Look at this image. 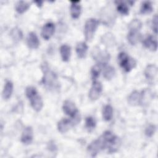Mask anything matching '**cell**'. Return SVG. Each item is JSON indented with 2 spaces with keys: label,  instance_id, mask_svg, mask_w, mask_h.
I'll return each instance as SVG.
<instances>
[{
  "label": "cell",
  "instance_id": "6da1fadb",
  "mask_svg": "<svg viewBox=\"0 0 158 158\" xmlns=\"http://www.w3.org/2000/svg\"><path fill=\"white\" fill-rule=\"evenodd\" d=\"M42 70L43 72L42 83L44 86L49 90H56L59 89V84L56 74L51 70L46 64L43 65Z\"/></svg>",
  "mask_w": 158,
  "mask_h": 158
},
{
  "label": "cell",
  "instance_id": "7a4b0ae2",
  "mask_svg": "<svg viewBox=\"0 0 158 158\" xmlns=\"http://www.w3.org/2000/svg\"><path fill=\"white\" fill-rule=\"evenodd\" d=\"M25 94L32 108L36 112L41 111L43 107V101L36 89L33 86H28L25 89Z\"/></svg>",
  "mask_w": 158,
  "mask_h": 158
},
{
  "label": "cell",
  "instance_id": "3957f363",
  "mask_svg": "<svg viewBox=\"0 0 158 158\" xmlns=\"http://www.w3.org/2000/svg\"><path fill=\"white\" fill-rule=\"evenodd\" d=\"M102 136L106 143V149H107L109 153L115 152L119 149L120 145V139L113 133L110 131H106L102 133Z\"/></svg>",
  "mask_w": 158,
  "mask_h": 158
},
{
  "label": "cell",
  "instance_id": "277c9868",
  "mask_svg": "<svg viewBox=\"0 0 158 158\" xmlns=\"http://www.w3.org/2000/svg\"><path fill=\"white\" fill-rule=\"evenodd\" d=\"M98 20L91 18L86 20L84 27V35L87 41H91L94 37V33L99 26Z\"/></svg>",
  "mask_w": 158,
  "mask_h": 158
},
{
  "label": "cell",
  "instance_id": "5b68a950",
  "mask_svg": "<svg viewBox=\"0 0 158 158\" xmlns=\"http://www.w3.org/2000/svg\"><path fill=\"white\" fill-rule=\"evenodd\" d=\"M118 62L120 66L127 72H129L136 65V60L124 52H120L118 55Z\"/></svg>",
  "mask_w": 158,
  "mask_h": 158
},
{
  "label": "cell",
  "instance_id": "8992f818",
  "mask_svg": "<svg viewBox=\"0 0 158 158\" xmlns=\"http://www.w3.org/2000/svg\"><path fill=\"white\" fill-rule=\"evenodd\" d=\"M62 110L66 115L71 117L73 123L78 122L80 119L78 110L73 102L70 100H65L63 103Z\"/></svg>",
  "mask_w": 158,
  "mask_h": 158
},
{
  "label": "cell",
  "instance_id": "52a82bcc",
  "mask_svg": "<svg viewBox=\"0 0 158 158\" xmlns=\"http://www.w3.org/2000/svg\"><path fill=\"white\" fill-rule=\"evenodd\" d=\"M106 149L105 141L102 136L93 141L88 146L87 151L91 157H95L101 151Z\"/></svg>",
  "mask_w": 158,
  "mask_h": 158
},
{
  "label": "cell",
  "instance_id": "ba28073f",
  "mask_svg": "<svg viewBox=\"0 0 158 158\" xmlns=\"http://www.w3.org/2000/svg\"><path fill=\"white\" fill-rule=\"evenodd\" d=\"M102 91V86L101 82L95 80L93 81L90 88L88 96L91 101L97 100L101 96Z\"/></svg>",
  "mask_w": 158,
  "mask_h": 158
},
{
  "label": "cell",
  "instance_id": "9c48e42d",
  "mask_svg": "<svg viewBox=\"0 0 158 158\" xmlns=\"http://www.w3.org/2000/svg\"><path fill=\"white\" fill-rule=\"evenodd\" d=\"M55 31V25L52 22H49L45 23L41 30V36L45 40H49Z\"/></svg>",
  "mask_w": 158,
  "mask_h": 158
},
{
  "label": "cell",
  "instance_id": "30bf717a",
  "mask_svg": "<svg viewBox=\"0 0 158 158\" xmlns=\"http://www.w3.org/2000/svg\"><path fill=\"white\" fill-rule=\"evenodd\" d=\"M33 138V128L30 126L26 127L22 133L21 142L26 145L31 144Z\"/></svg>",
  "mask_w": 158,
  "mask_h": 158
},
{
  "label": "cell",
  "instance_id": "8fae6325",
  "mask_svg": "<svg viewBox=\"0 0 158 158\" xmlns=\"http://www.w3.org/2000/svg\"><path fill=\"white\" fill-rule=\"evenodd\" d=\"M143 45L146 48L152 51H156L157 49V42L156 38L154 36L149 35L144 40Z\"/></svg>",
  "mask_w": 158,
  "mask_h": 158
},
{
  "label": "cell",
  "instance_id": "7c38bea8",
  "mask_svg": "<svg viewBox=\"0 0 158 158\" xmlns=\"http://www.w3.org/2000/svg\"><path fill=\"white\" fill-rule=\"evenodd\" d=\"M141 36L139 30L129 29V31L127 34V40L131 45H135L140 40Z\"/></svg>",
  "mask_w": 158,
  "mask_h": 158
},
{
  "label": "cell",
  "instance_id": "4fadbf2b",
  "mask_svg": "<svg viewBox=\"0 0 158 158\" xmlns=\"http://www.w3.org/2000/svg\"><path fill=\"white\" fill-rule=\"evenodd\" d=\"M74 123L72 120L63 118L57 123L58 131L61 133H65L69 130L71 126Z\"/></svg>",
  "mask_w": 158,
  "mask_h": 158
},
{
  "label": "cell",
  "instance_id": "5bb4252c",
  "mask_svg": "<svg viewBox=\"0 0 158 158\" xmlns=\"http://www.w3.org/2000/svg\"><path fill=\"white\" fill-rule=\"evenodd\" d=\"M27 42L28 47L31 49H37L40 46L39 39L34 32L28 33L27 38Z\"/></svg>",
  "mask_w": 158,
  "mask_h": 158
},
{
  "label": "cell",
  "instance_id": "9a60e30c",
  "mask_svg": "<svg viewBox=\"0 0 158 158\" xmlns=\"http://www.w3.org/2000/svg\"><path fill=\"white\" fill-rule=\"evenodd\" d=\"M70 14L73 19H78L81 14V7L80 5L79 1H70Z\"/></svg>",
  "mask_w": 158,
  "mask_h": 158
},
{
  "label": "cell",
  "instance_id": "2e32d148",
  "mask_svg": "<svg viewBox=\"0 0 158 158\" xmlns=\"http://www.w3.org/2000/svg\"><path fill=\"white\" fill-rule=\"evenodd\" d=\"M144 73L146 79L152 80L154 79L157 74V68L154 64H149L145 68Z\"/></svg>",
  "mask_w": 158,
  "mask_h": 158
},
{
  "label": "cell",
  "instance_id": "e0dca14e",
  "mask_svg": "<svg viewBox=\"0 0 158 158\" xmlns=\"http://www.w3.org/2000/svg\"><path fill=\"white\" fill-rule=\"evenodd\" d=\"M13 88L14 85L12 82L10 80H7L4 85L2 93V96L4 100H7L11 97L13 92Z\"/></svg>",
  "mask_w": 158,
  "mask_h": 158
},
{
  "label": "cell",
  "instance_id": "ac0fdd59",
  "mask_svg": "<svg viewBox=\"0 0 158 158\" xmlns=\"http://www.w3.org/2000/svg\"><path fill=\"white\" fill-rule=\"evenodd\" d=\"M60 54L61 56V58L64 62L69 61L71 55L70 47L66 44H62L60 47Z\"/></svg>",
  "mask_w": 158,
  "mask_h": 158
},
{
  "label": "cell",
  "instance_id": "d6986e66",
  "mask_svg": "<svg viewBox=\"0 0 158 158\" xmlns=\"http://www.w3.org/2000/svg\"><path fill=\"white\" fill-rule=\"evenodd\" d=\"M88 46L85 42H80L77 44L76 52L79 58L83 59L86 57L88 51Z\"/></svg>",
  "mask_w": 158,
  "mask_h": 158
},
{
  "label": "cell",
  "instance_id": "ffe728a7",
  "mask_svg": "<svg viewBox=\"0 0 158 158\" xmlns=\"http://www.w3.org/2000/svg\"><path fill=\"white\" fill-rule=\"evenodd\" d=\"M128 102L130 106H135L140 104V94L135 90L132 91L128 98Z\"/></svg>",
  "mask_w": 158,
  "mask_h": 158
},
{
  "label": "cell",
  "instance_id": "44dd1931",
  "mask_svg": "<svg viewBox=\"0 0 158 158\" xmlns=\"http://www.w3.org/2000/svg\"><path fill=\"white\" fill-rule=\"evenodd\" d=\"M30 7V3L24 1H19L15 4V10L19 14H23Z\"/></svg>",
  "mask_w": 158,
  "mask_h": 158
},
{
  "label": "cell",
  "instance_id": "7402d4cb",
  "mask_svg": "<svg viewBox=\"0 0 158 158\" xmlns=\"http://www.w3.org/2000/svg\"><path fill=\"white\" fill-rule=\"evenodd\" d=\"M113 117V108L109 105H106L102 109V117L106 121H110Z\"/></svg>",
  "mask_w": 158,
  "mask_h": 158
},
{
  "label": "cell",
  "instance_id": "603a6c76",
  "mask_svg": "<svg viewBox=\"0 0 158 158\" xmlns=\"http://www.w3.org/2000/svg\"><path fill=\"white\" fill-rule=\"evenodd\" d=\"M115 73V69L113 67L110 65H107L105 64L104 67L103 76L106 80H111Z\"/></svg>",
  "mask_w": 158,
  "mask_h": 158
},
{
  "label": "cell",
  "instance_id": "cb8c5ba5",
  "mask_svg": "<svg viewBox=\"0 0 158 158\" xmlns=\"http://www.w3.org/2000/svg\"><path fill=\"white\" fill-rule=\"evenodd\" d=\"M117 10L122 15H128L129 14V7L128 5L123 1H116Z\"/></svg>",
  "mask_w": 158,
  "mask_h": 158
},
{
  "label": "cell",
  "instance_id": "d4e9b609",
  "mask_svg": "<svg viewBox=\"0 0 158 158\" xmlns=\"http://www.w3.org/2000/svg\"><path fill=\"white\" fill-rule=\"evenodd\" d=\"M153 10L152 3L150 1H144L140 8V13L142 14H150Z\"/></svg>",
  "mask_w": 158,
  "mask_h": 158
},
{
  "label": "cell",
  "instance_id": "484cf974",
  "mask_svg": "<svg viewBox=\"0 0 158 158\" xmlns=\"http://www.w3.org/2000/svg\"><path fill=\"white\" fill-rule=\"evenodd\" d=\"M10 35H11L12 39L15 42H19V41H20L23 36L22 31L20 30V28H19L17 27H15L12 30V31L10 32Z\"/></svg>",
  "mask_w": 158,
  "mask_h": 158
},
{
  "label": "cell",
  "instance_id": "4316f807",
  "mask_svg": "<svg viewBox=\"0 0 158 158\" xmlns=\"http://www.w3.org/2000/svg\"><path fill=\"white\" fill-rule=\"evenodd\" d=\"M151 93L148 89L143 91L142 93L140 94V104H148L149 102V101L151 100Z\"/></svg>",
  "mask_w": 158,
  "mask_h": 158
},
{
  "label": "cell",
  "instance_id": "83f0119b",
  "mask_svg": "<svg viewBox=\"0 0 158 158\" xmlns=\"http://www.w3.org/2000/svg\"><path fill=\"white\" fill-rule=\"evenodd\" d=\"M96 125V122L95 119L93 117L89 116V117H87L86 118L85 126H86V128L89 131H91V130L94 129Z\"/></svg>",
  "mask_w": 158,
  "mask_h": 158
},
{
  "label": "cell",
  "instance_id": "f1b7e54d",
  "mask_svg": "<svg viewBox=\"0 0 158 158\" xmlns=\"http://www.w3.org/2000/svg\"><path fill=\"white\" fill-rule=\"evenodd\" d=\"M101 72V66L99 64L94 65L91 70V75L93 81H95L97 80L98 77L99 76Z\"/></svg>",
  "mask_w": 158,
  "mask_h": 158
},
{
  "label": "cell",
  "instance_id": "f546056e",
  "mask_svg": "<svg viewBox=\"0 0 158 158\" xmlns=\"http://www.w3.org/2000/svg\"><path fill=\"white\" fill-rule=\"evenodd\" d=\"M142 27V23L139 19H133L128 25L129 29H136L140 30Z\"/></svg>",
  "mask_w": 158,
  "mask_h": 158
},
{
  "label": "cell",
  "instance_id": "4dcf8cb0",
  "mask_svg": "<svg viewBox=\"0 0 158 158\" xmlns=\"http://www.w3.org/2000/svg\"><path fill=\"white\" fill-rule=\"evenodd\" d=\"M156 130V127L155 125L151 124L148 125L145 130V135L148 137H151L154 135Z\"/></svg>",
  "mask_w": 158,
  "mask_h": 158
},
{
  "label": "cell",
  "instance_id": "1f68e13d",
  "mask_svg": "<svg viewBox=\"0 0 158 158\" xmlns=\"http://www.w3.org/2000/svg\"><path fill=\"white\" fill-rule=\"evenodd\" d=\"M152 30L156 34L157 33V15L156 14L152 18Z\"/></svg>",
  "mask_w": 158,
  "mask_h": 158
},
{
  "label": "cell",
  "instance_id": "d6a6232c",
  "mask_svg": "<svg viewBox=\"0 0 158 158\" xmlns=\"http://www.w3.org/2000/svg\"><path fill=\"white\" fill-rule=\"evenodd\" d=\"M34 2L38 6V7H41L43 3V1H34Z\"/></svg>",
  "mask_w": 158,
  "mask_h": 158
}]
</instances>
